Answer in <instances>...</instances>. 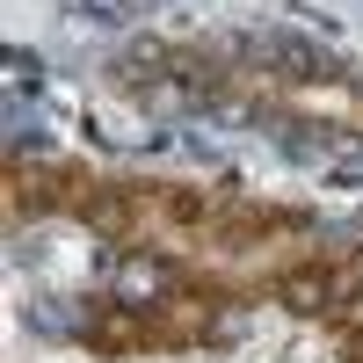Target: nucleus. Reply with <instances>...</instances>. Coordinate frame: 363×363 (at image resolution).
Wrapping results in <instances>:
<instances>
[{
  "instance_id": "nucleus-1",
  "label": "nucleus",
  "mask_w": 363,
  "mask_h": 363,
  "mask_svg": "<svg viewBox=\"0 0 363 363\" xmlns=\"http://www.w3.org/2000/svg\"><path fill=\"white\" fill-rule=\"evenodd\" d=\"M160 291H174V269L160 255H131L124 269H116V306H160Z\"/></svg>"
},
{
  "instance_id": "nucleus-2",
  "label": "nucleus",
  "mask_w": 363,
  "mask_h": 363,
  "mask_svg": "<svg viewBox=\"0 0 363 363\" xmlns=\"http://www.w3.org/2000/svg\"><path fill=\"white\" fill-rule=\"evenodd\" d=\"M284 291H291V306H320V291H327V277H291Z\"/></svg>"
},
{
  "instance_id": "nucleus-3",
  "label": "nucleus",
  "mask_w": 363,
  "mask_h": 363,
  "mask_svg": "<svg viewBox=\"0 0 363 363\" xmlns=\"http://www.w3.org/2000/svg\"><path fill=\"white\" fill-rule=\"evenodd\" d=\"M356 291H363V269H356Z\"/></svg>"
}]
</instances>
